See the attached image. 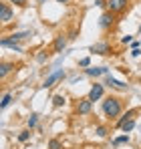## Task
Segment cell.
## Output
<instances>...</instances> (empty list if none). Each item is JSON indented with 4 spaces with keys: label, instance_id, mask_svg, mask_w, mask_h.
Segmentation results:
<instances>
[{
    "label": "cell",
    "instance_id": "2",
    "mask_svg": "<svg viewBox=\"0 0 141 149\" xmlns=\"http://www.w3.org/2000/svg\"><path fill=\"white\" fill-rule=\"evenodd\" d=\"M107 6H109V12L117 14V12H123L129 6V0H107Z\"/></svg>",
    "mask_w": 141,
    "mask_h": 149
},
{
    "label": "cell",
    "instance_id": "20",
    "mask_svg": "<svg viewBox=\"0 0 141 149\" xmlns=\"http://www.w3.org/2000/svg\"><path fill=\"white\" fill-rule=\"evenodd\" d=\"M10 101H12V97H10V95H8V93H6V95H4V97H2V103H0V107H2V109H6V107H8V105H10Z\"/></svg>",
    "mask_w": 141,
    "mask_h": 149
},
{
    "label": "cell",
    "instance_id": "24",
    "mask_svg": "<svg viewBox=\"0 0 141 149\" xmlns=\"http://www.w3.org/2000/svg\"><path fill=\"white\" fill-rule=\"evenodd\" d=\"M12 4H16V6H20V8H24L26 6V0H10Z\"/></svg>",
    "mask_w": 141,
    "mask_h": 149
},
{
    "label": "cell",
    "instance_id": "27",
    "mask_svg": "<svg viewBox=\"0 0 141 149\" xmlns=\"http://www.w3.org/2000/svg\"><path fill=\"white\" fill-rule=\"evenodd\" d=\"M121 42H123V45H127V42H131V36H129V34H127V36H123V38H121Z\"/></svg>",
    "mask_w": 141,
    "mask_h": 149
},
{
    "label": "cell",
    "instance_id": "6",
    "mask_svg": "<svg viewBox=\"0 0 141 149\" xmlns=\"http://www.w3.org/2000/svg\"><path fill=\"white\" fill-rule=\"evenodd\" d=\"M99 24H101V28H111V26L115 24V14L113 12H105L99 18Z\"/></svg>",
    "mask_w": 141,
    "mask_h": 149
},
{
    "label": "cell",
    "instance_id": "8",
    "mask_svg": "<svg viewBox=\"0 0 141 149\" xmlns=\"http://www.w3.org/2000/svg\"><path fill=\"white\" fill-rule=\"evenodd\" d=\"M91 52H95V54H109L111 52V45L109 42H97V45L91 47Z\"/></svg>",
    "mask_w": 141,
    "mask_h": 149
},
{
    "label": "cell",
    "instance_id": "15",
    "mask_svg": "<svg viewBox=\"0 0 141 149\" xmlns=\"http://www.w3.org/2000/svg\"><path fill=\"white\" fill-rule=\"evenodd\" d=\"M65 97H63V95H54V97H52V105H54V107H63V105H65Z\"/></svg>",
    "mask_w": 141,
    "mask_h": 149
},
{
    "label": "cell",
    "instance_id": "12",
    "mask_svg": "<svg viewBox=\"0 0 141 149\" xmlns=\"http://www.w3.org/2000/svg\"><path fill=\"white\" fill-rule=\"evenodd\" d=\"M2 47H8V49L16 50V52H20V50H22V47H20L14 38H2Z\"/></svg>",
    "mask_w": 141,
    "mask_h": 149
},
{
    "label": "cell",
    "instance_id": "16",
    "mask_svg": "<svg viewBox=\"0 0 141 149\" xmlns=\"http://www.w3.org/2000/svg\"><path fill=\"white\" fill-rule=\"evenodd\" d=\"M36 123H38V115H36V113H32V115L28 117V129H34Z\"/></svg>",
    "mask_w": 141,
    "mask_h": 149
},
{
    "label": "cell",
    "instance_id": "3",
    "mask_svg": "<svg viewBox=\"0 0 141 149\" xmlns=\"http://www.w3.org/2000/svg\"><path fill=\"white\" fill-rule=\"evenodd\" d=\"M12 16H14V10H12L6 2H2V4H0V20H2V24H8V22L12 20Z\"/></svg>",
    "mask_w": 141,
    "mask_h": 149
},
{
    "label": "cell",
    "instance_id": "11",
    "mask_svg": "<svg viewBox=\"0 0 141 149\" xmlns=\"http://www.w3.org/2000/svg\"><path fill=\"white\" fill-rule=\"evenodd\" d=\"M107 85L111 89H119V91H125L127 89V83H121V81H115L113 77H107Z\"/></svg>",
    "mask_w": 141,
    "mask_h": 149
},
{
    "label": "cell",
    "instance_id": "19",
    "mask_svg": "<svg viewBox=\"0 0 141 149\" xmlns=\"http://www.w3.org/2000/svg\"><path fill=\"white\" fill-rule=\"evenodd\" d=\"M26 36H30V32H28V30H26V32H14V34H12V38H14V40H22V38H26Z\"/></svg>",
    "mask_w": 141,
    "mask_h": 149
},
{
    "label": "cell",
    "instance_id": "14",
    "mask_svg": "<svg viewBox=\"0 0 141 149\" xmlns=\"http://www.w3.org/2000/svg\"><path fill=\"white\" fill-rule=\"evenodd\" d=\"M107 69L105 67H95V69H87V74L89 77H99V74H105Z\"/></svg>",
    "mask_w": 141,
    "mask_h": 149
},
{
    "label": "cell",
    "instance_id": "1",
    "mask_svg": "<svg viewBox=\"0 0 141 149\" xmlns=\"http://www.w3.org/2000/svg\"><path fill=\"white\" fill-rule=\"evenodd\" d=\"M121 111H123V101L119 99V97H107V99L103 101V113L107 117L115 119V117L121 115Z\"/></svg>",
    "mask_w": 141,
    "mask_h": 149
},
{
    "label": "cell",
    "instance_id": "17",
    "mask_svg": "<svg viewBox=\"0 0 141 149\" xmlns=\"http://www.w3.org/2000/svg\"><path fill=\"white\" fill-rule=\"evenodd\" d=\"M48 149H63V143L59 139H50L48 141Z\"/></svg>",
    "mask_w": 141,
    "mask_h": 149
},
{
    "label": "cell",
    "instance_id": "28",
    "mask_svg": "<svg viewBox=\"0 0 141 149\" xmlns=\"http://www.w3.org/2000/svg\"><path fill=\"white\" fill-rule=\"evenodd\" d=\"M131 54H133V56H139L141 50H139V49H133V52H131Z\"/></svg>",
    "mask_w": 141,
    "mask_h": 149
},
{
    "label": "cell",
    "instance_id": "25",
    "mask_svg": "<svg viewBox=\"0 0 141 149\" xmlns=\"http://www.w3.org/2000/svg\"><path fill=\"white\" fill-rule=\"evenodd\" d=\"M36 61H38V63H45V61H47V54H45V52L36 54Z\"/></svg>",
    "mask_w": 141,
    "mask_h": 149
},
{
    "label": "cell",
    "instance_id": "29",
    "mask_svg": "<svg viewBox=\"0 0 141 149\" xmlns=\"http://www.w3.org/2000/svg\"><path fill=\"white\" fill-rule=\"evenodd\" d=\"M105 2H107V0H97L95 4H97V6H105Z\"/></svg>",
    "mask_w": 141,
    "mask_h": 149
},
{
    "label": "cell",
    "instance_id": "22",
    "mask_svg": "<svg viewBox=\"0 0 141 149\" xmlns=\"http://www.w3.org/2000/svg\"><path fill=\"white\" fill-rule=\"evenodd\" d=\"M113 143H115V145H121V143H129V135H121V137H117Z\"/></svg>",
    "mask_w": 141,
    "mask_h": 149
},
{
    "label": "cell",
    "instance_id": "31",
    "mask_svg": "<svg viewBox=\"0 0 141 149\" xmlns=\"http://www.w3.org/2000/svg\"><path fill=\"white\" fill-rule=\"evenodd\" d=\"M38 2H47V0H38Z\"/></svg>",
    "mask_w": 141,
    "mask_h": 149
},
{
    "label": "cell",
    "instance_id": "18",
    "mask_svg": "<svg viewBox=\"0 0 141 149\" xmlns=\"http://www.w3.org/2000/svg\"><path fill=\"white\" fill-rule=\"evenodd\" d=\"M95 133H97L99 137H107V133H109V129L101 125V127H97V129H95Z\"/></svg>",
    "mask_w": 141,
    "mask_h": 149
},
{
    "label": "cell",
    "instance_id": "13",
    "mask_svg": "<svg viewBox=\"0 0 141 149\" xmlns=\"http://www.w3.org/2000/svg\"><path fill=\"white\" fill-rule=\"evenodd\" d=\"M10 71H14V65H10V63H6V61H4V63L0 65V79H6Z\"/></svg>",
    "mask_w": 141,
    "mask_h": 149
},
{
    "label": "cell",
    "instance_id": "5",
    "mask_svg": "<svg viewBox=\"0 0 141 149\" xmlns=\"http://www.w3.org/2000/svg\"><path fill=\"white\" fill-rule=\"evenodd\" d=\"M91 109H93V101L83 99V101H79V103H77V113H79V115H89V113H91Z\"/></svg>",
    "mask_w": 141,
    "mask_h": 149
},
{
    "label": "cell",
    "instance_id": "26",
    "mask_svg": "<svg viewBox=\"0 0 141 149\" xmlns=\"http://www.w3.org/2000/svg\"><path fill=\"white\" fill-rule=\"evenodd\" d=\"M79 65H81V67H89V65H91V61H89V58H81V61H79Z\"/></svg>",
    "mask_w": 141,
    "mask_h": 149
},
{
    "label": "cell",
    "instance_id": "7",
    "mask_svg": "<svg viewBox=\"0 0 141 149\" xmlns=\"http://www.w3.org/2000/svg\"><path fill=\"white\" fill-rule=\"evenodd\" d=\"M103 97V85H99V83H95L93 87H91V91H89V101H99Z\"/></svg>",
    "mask_w": 141,
    "mask_h": 149
},
{
    "label": "cell",
    "instance_id": "23",
    "mask_svg": "<svg viewBox=\"0 0 141 149\" xmlns=\"http://www.w3.org/2000/svg\"><path fill=\"white\" fill-rule=\"evenodd\" d=\"M133 127H135V121H133V119H131V121H129V123H125V125H123V131H125V133H129V131H131V129H133Z\"/></svg>",
    "mask_w": 141,
    "mask_h": 149
},
{
    "label": "cell",
    "instance_id": "10",
    "mask_svg": "<svg viewBox=\"0 0 141 149\" xmlns=\"http://www.w3.org/2000/svg\"><path fill=\"white\" fill-rule=\"evenodd\" d=\"M65 47H67V36H63V34H61V36H57V38H54V42H52V50H54V52H63Z\"/></svg>",
    "mask_w": 141,
    "mask_h": 149
},
{
    "label": "cell",
    "instance_id": "21",
    "mask_svg": "<svg viewBox=\"0 0 141 149\" xmlns=\"http://www.w3.org/2000/svg\"><path fill=\"white\" fill-rule=\"evenodd\" d=\"M28 139H30V131H20V135H18V141L26 143Z\"/></svg>",
    "mask_w": 141,
    "mask_h": 149
},
{
    "label": "cell",
    "instance_id": "30",
    "mask_svg": "<svg viewBox=\"0 0 141 149\" xmlns=\"http://www.w3.org/2000/svg\"><path fill=\"white\" fill-rule=\"evenodd\" d=\"M57 2H61V4H65V2H69V0H57Z\"/></svg>",
    "mask_w": 141,
    "mask_h": 149
},
{
    "label": "cell",
    "instance_id": "32",
    "mask_svg": "<svg viewBox=\"0 0 141 149\" xmlns=\"http://www.w3.org/2000/svg\"><path fill=\"white\" fill-rule=\"evenodd\" d=\"M139 32H141V24H139Z\"/></svg>",
    "mask_w": 141,
    "mask_h": 149
},
{
    "label": "cell",
    "instance_id": "4",
    "mask_svg": "<svg viewBox=\"0 0 141 149\" xmlns=\"http://www.w3.org/2000/svg\"><path fill=\"white\" fill-rule=\"evenodd\" d=\"M59 79H65V71H63V69H61V71H57V73H52V74H48L47 79H45V83H43V87H45V89H50Z\"/></svg>",
    "mask_w": 141,
    "mask_h": 149
},
{
    "label": "cell",
    "instance_id": "9",
    "mask_svg": "<svg viewBox=\"0 0 141 149\" xmlns=\"http://www.w3.org/2000/svg\"><path fill=\"white\" fill-rule=\"evenodd\" d=\"M137 113V109H129L127 113H123L121 117H119V121H117V129H123V125L125 123H129L131 119H133V115Z\"/></svg>",
    "mask_w": 141,
    "mask_h": 149
}]
</instances>
